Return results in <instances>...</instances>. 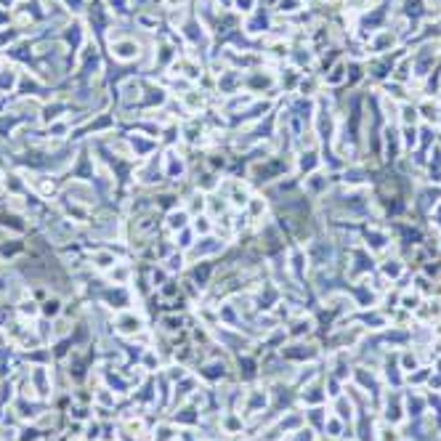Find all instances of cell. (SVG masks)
Listing matches in <instances>:
<instances>
[{
	"mask_svg": "<svg viewBox=\"0 0 441 441\" xmlns=\"http://www.w3.org/2000/svg\"><path fill=\"white\" fill-rule=\"evenodd\" d=\"M285 170H287L285 157H266V160H260V162H250L247 178H250L253 186H266V184L279 181Z\"/></svg>",
	"mask_w": 441,
	"mask_h": 441,
	"instance_id": "1",
	"label": "cell"
},
{
	"mask_svg": "<svg viewBox=\"0 0 441 441\" xmlns=\"http://www.w3.org/2000/svg\"><path fill=\"white\" fill-rule=\"evenodd\" d=\"M226 250V239L221 234H205V237H197V242L186 250V260H192V263H197V260H213L215 255H221Z\"/></svg>",
	"mask_w": 441,
	"mask_h": 441,
	"instance_id": "2",
	"label": "cell"
},
{
	"mask_svg": "<svg viewBox=\"0 0 441 441\" xmlns=\"http://www.w3.org/2000/svg\"><path fill=\"white\" fill-rule=\"evenodd\" d=\"M162 226H165L167 234H178V232H184V229L192 226V213H189L184 205L181 207H173V210H167Z\"/></svg>",
	"mask_w": 441,
	"mask_h": 441,
	"instance_id": "3",
	"label": "cell"
},
{
	"mask_svg": "<svg viewBox=\"0 0 441 441\" xmlns=\"http://www.w3.org/2000/svg\"><path fill=\"white\" fill-rule=\"evenodd\" d=\"M162 165H165V178H170V181H181V178L186 175V162H184V157L178 154L175 149L167 152Z\"/></svg>",
	"mask_w": 441,
	"mask_h": 441,
	"instance_id": "4",
	"label": "cell"
},
{
	"mask_svg": "<svg viewBox=\"0 0 441 441\" xmlns=\"http://www.w3.org/2000/svg\"><path fill=\"white\" fill-rule=\"evenodd\" d=\"M189 274H192V282L197 287H207L213 274H215V263L213 260H197V263H192V269H189Z\"/></svg>",
	"mask_w": 441,
	"mask_h": 441,
	"instance_id": "5",
	"label": "cell"
},
{
	"mask_svg": "<svg viewBox=\"0 0 441 441\" xmlns=\"http://www.w3.org/2000/svg\"><path fill=\"white\" fill-rule=\"evenodd\" d=\"M303 186H306V192H308V194L317 197V194H322V192H327V189H330V178H327V175H322V173H311V175L306 178V184H303Z\"/></svg>",
	"mask_w": 441,
	"mask_h": 441,
	"instance_id": "6",
	"label": "cell"
},
{
	"mask_svg": "<svg viewBox=\"0 0 441 441\" xmlns=\"http://www.w3.org/2000/svg\"><path fill=\"white\" fill-rule=\"evenodd\" d=\"M192 229H194V234H197V237L213 234V232H215V221L210 218L207 213H199V215L192 218Z\"/></svg>",
	"mask_w": 441,
	"mask_h": 441,
	"instance_id": "7",
	"label": "cell"
},
{
	"mask_svg": "<svg viewBox=\"0 0 441 441\" xmlns=\"http://www.w3.org/2000/svg\"><path fill=\"white\" fill-rule=\"evenodd\" d=\"M112 54L117 59H136L139 56V43L133 40H120V43H112Z\"/></svg>",
	"mask_w": 441,
	"mask_h": 441,
	"instance_id": "8",
	"label": "cell"
},
{
	"mask_svg": "<svg viewBox=\"0 0 441 441\" xmlns=\"http://www.w3.org/2000/svg\"><path fill=\"white\" fill-rule=\"evenodd\" d=\"M263 407H266V391H260V388L250 391L247 404H245V412H247V415H255V412H260Z\"/></svg>",
	"mask_w": 441,
	"mask_h": 441,
	"instance_id": "9",
	"label": "cell"
},
{
	"mask_svg": "<svg viewBox=\"0 0 441 441\" xmlns=\"http://www.w3.org/2000/svg\"><path fill=\"white\" fill-rule=\"evenodd\" d=\"M388 242H391V237L385 232H380V229H370V232H367V247L370 250H383Z\"/></svg>",
	"mask_w": 441,
	"mask_h": 441,
	"instance_id": "10",
	"label": "cell"
},
{
	"mask_svg": "<svg viewBox=\"0 0 441 441\" xmlns=\"http://www.w3.org/2000/svg\"><path fill=\"white\" fill-rule=\"evenodd\" d=\"M199 375L205 377V380H221V377L226 375V367H224V362H210V364H205L202 370H199Z\"/></svg>",
	"mask_w": 441,
	"mask_h": 441,
	"instance_id": "11",
	"label": "cell"
},
{
	"mask_svg": "<svg viewBox=\"0 0 441 441\" xmlns=\"http://www.w3.org/2000/svg\"><path fill=\"white\" fill-rule=\"evenodd\" d=\"M255 367L258 364L250 359V356H245V359H239V375H242L245 380H253V377H255Z\"/></svg>",
	"mask_w": 441,
	"mask_h": 441,
	"instance_id": "12",
	"label": "cell"
},
{
	"mask_svg": "<svg viewBox=\"0 0 441 441\" xmlns=\"http://www.w3.org/2000/svg\"><path fill=\"white\" fill-rule=\"evenodd\" d=\"M402 271H404L402 260H385V263H383V274H385V277H393V279H396Z\"/></svg>",
	"mask_w": 441,
	"mask_h": 441,
	"instance_id": "13",
	"label": "cell"
},
{
	"mask_svg": "<svg viewBox=\"0 0 441 441\" xmlns=\"http://www.w3.org/2000/svg\"><path fill=\"white\" fill-rule=\"evenodd\" d=\"M317 152H306V154H300V160H298V170H311L314 165H317Z\"/></svg>",
	"mask_w": 441,
	"mask_h": 441,
	"instance_id": "14",
	"label": "cell"
},
{
	"mask_svg": "<svg viewBox=\"0 0 441 441\" xmlns=\"http://www.w3.org/2000/svg\"><path fill=\"white\" fill-rule=\"evenodd\" d=\"M232 8H237L239 14H253L255 0H232Z\"/></svg>",
	"mask_w": 441,
	"mask_h": 441,
	"instance_id": "15",
	"label": "cell"
},
{
	"mask_svg": "<svg viewBox=\"0 0 441 441\" xmlns=\"http://www.w3.org/2000/svg\"><path fill=\"white\" fill-rule=\"evenodd\" d=\"M59 311V300H48L46 303V314H56Z\"/></svg>",
	"mask_w": 441,
	"mask_h": 441,
	"instance_id": "16",
	"label": "cell"
},
{
	"mask_svg": "<svg viewBox=\"0 0 441 441\" xmlns=\"http://www.w3.org/2000/svg\"><path fill=\"white\" fill-rule=\"evenodd\" d=\"M167 6H173V8H178V6H184V0H165Z\"/></svg>",
	"mask_w": 441,
	"mask_h": 441,
	"instance_id": "17",
	"label": "cell"
},
{
	"mask_svg": "<svg viewBox=\"0 0 441 441\" xmlns=\"http://www.w3.org/2000/svg\"><path fill=\"white\" fill-rule=\"evenodd\" d=\"M218 3H221V0H218ZM224 8H232V0H224Z\"/></svg>",
	"mask_w": 441,
	"mask_h": 441,
	"instance_id": "18",
	"label": "cell"
}]
</instances>
